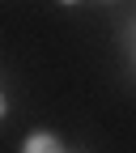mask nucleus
Returning a JSON list of instances; mask_svg holds the SVG:
<instances>
[{
	"instance_id": "obj_1",
	"label": "nucleus",
	"mask_w": 136,
	"mask_h": 153,
	"mask_svg": "<svg viewBox=\"0 0 136 153\" xmlns=\"http://www.w3.org/2000/svg\"><path fill=\"white\" fill-rule=\"evenodd\" d=\"M22 153H60V145H55L51 136H34V140H26Z\"/></svg>"
},
{
	"instance_id": "obj_2",
	"label": "nucleus",
	"mask_w": 136,
	"mask_h": 153,
	"mask_svg": "<svg viewBox=\"0 0 136 153\" xmlns=\"http://www.w3.org/2000/svg\"><path fill=\"white\" fill-rule=\"evenodd\" d=\"M0 115H4V98H0Z\"/></svg>"
},
{
	"instance_id": "obj_3",
	"label": "nucleus",
	"mask_w": 136,
	"mask_h": 153,
	"mask_svg": "<svg viewBox=\"0 0 136 153\" xmlns=\"http://www.w3.org/2000/svg\"><path fill=\"white\" fill-rule=\"evenodd\" d=\"M64 4H72V0H64Z\"/></svg>"
}]
</instances>
